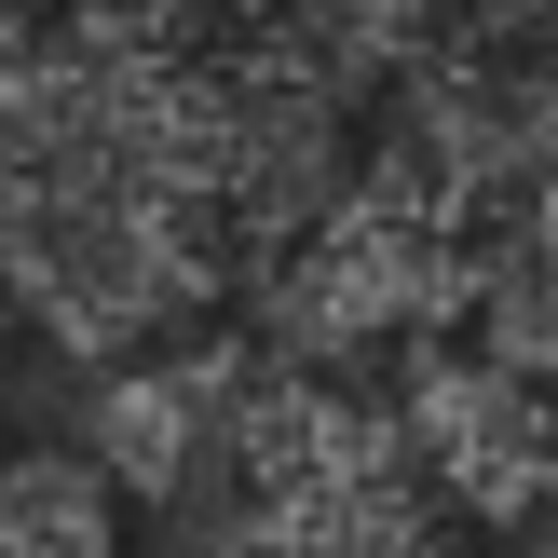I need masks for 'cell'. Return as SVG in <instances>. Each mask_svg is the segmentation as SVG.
Returning a JSON list of instances; mask_svg holds the SVG:
<instances>
[{
  "label": "cell",
  "mask_w": 558,
  "mask_h": 558,
  "mask_svg": "<svg viewBox=\"0 0 558 558\" xmlns=\"http://www.w3.org/2000/svg\"><path fill=\"white\" fill-rule=\"evenodd\" d=\"M381 423H396V463L450 518L532 532V505H545V368H505V354H477V341L409 354V396L381 409Z\"/></svg>",
  "instance_id": "obj_1"
},
{
  "label": "cell",
  "mask_w": 558,
  "mask_h": 558,
  "mask_svg": "<svg viewBox=\"0 0 558 558\" xmlns=\"http://www.w3.org/2000/svg\"><path fill=\"white\" fill-rule=\"evenodd\" d=\"M0 558H123V490L82 450H0Z\"/></svg>",
  "instance_id": "obj_2"
},
{
  "label": "cell",
  "mask_w": 558,
  "mask_h": 558,
  "mask_svg": "<svg viewBox=\"0 0 558 558\" xmlns=\"http://www.w3.org/2000/svg\"><path fill=\"white\" fill-rule=\"evenodd\" d=\"M518 558H532V545H518Z\"/></svg>",
  "instance_id": "obj_3"
}]
</instances>
